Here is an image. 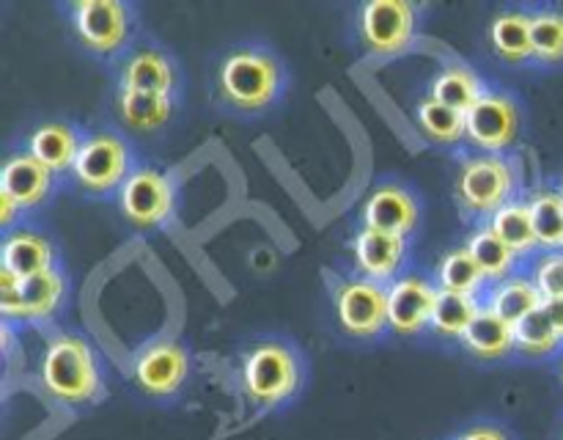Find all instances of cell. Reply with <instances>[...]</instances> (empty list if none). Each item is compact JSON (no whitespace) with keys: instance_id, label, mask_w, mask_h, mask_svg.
<instances>
[{"instance_id":"obj_1","label":"cell","mask_w":563,"mask_h":440,"mask_svg":"<svg viewBox=\"0 0 563 440\" xmlns=\"http://www.w3.org/2000/svg\"><path fill=\"white\" fill-rule=\"evenodd\" d=\"M284 72L262 47H236L220 64V97L236 110H262L278 97Z\"/></svg>"},{"instance_id":"obj_2","label":"cell","mask_w":563,"mask_h":440,"mask_svg":"<svg viewBox=\"0 0 563 440\" xmlns=\"http://www.w3.org/2000/svg\"><path fill=\"white\" fill-rule=\"evenodd\" d=\"M42 383L69 405L91 399L99 391V363L88 341L75 333L55 336L42 355Z\"/></svg>"},{"instance_id":"obj_3","label":"cell","mask_w":563,"mask_h":440,"mask_svg":"<svg viewBox=\"0 0 563 440\" xmlns=\"http://www.w3.org/2000/svg\"><path fill=\"white\" fill-rule=\"evenodd\" d=\"M517 170L511 160L500 154H476L465 160L456 176V198L467 215L493 218L498 209L515 201Z\"/></svg>"},{"instance_id":"obj_4","label":"cell","mask_w":563,"mask_h":440,"mask_svg":"<svg viewBox=\"0 0 563 440\" xmlns=\"http://www.w3.org/2000/svg\"><path fill=\"white\" fill-rule=\"evenodd\" d=\"M242 385L258 405H278L300 385V363L295 352L278 341L258 344L242 361Z\"/></svg>"},{"instance_id":"obj_5","label":"cell","mask_w":563,"mask_h":440,"mask_svg":"<svg viewBox=\"0 0 563 440\" xmlns=\"http://www.w3.org/2000/svg\"><path fill=\"white\" fill-rule=\"evenodd\" d=\"M71 174L77 185L93 196L110 193L130 176V148L113 132H91L82 138Z\"/></svg>"},{"instance_id":"obj_6","label":"cell","mask_w":563,"mask_h":440,"mask_svg":"<svg viewBox=\"0 0 563 440\" xmlns=\"http://www.w3.org/2000/svg\"><path fill=\"white\" fill-rule=\"evenodd\" d=\"M71 25L88 50L113 55L130 38L132 11L121 0H80L71 6Z\"/></svg>"},{"instance_id":"obj_7","label":"cell","mask_w":563,"mask_h":440,"mask_svg":"<svg viewBox=\"0 0 563 440\" xmlns=\"http://www.w3.org/2000/svg\"><path fill=\"white\" fill-rule=\"evenodd\" d=\"M357 28L372 53H401L416 36V6L407 0H368L357 14Z\"/></svg>"},{"instance_id":"obj_8","label":"cell","mask_w":563,"mask_h":440,"mask_svg":"<svg viewBox=\"0 0 563 440\" xmlns=\"http://www.w3.org/2000/svg\"><path fill=\"white\" fill-rule=\"evenodd\" d=\"M335 314L346 333L377 336L388 328V286L372 278H346L335 289Z\"/></svg>"},{"instance_id":"obj_9","label":"cell","mask_w":563,"mask_h":440,"mask_svg":"<svg viewBox=\"0 0 563 440\" xmlns=\"http://www.w3.org/2000/svg\"><path fill=\"white\" fill-rule=\"evenodd\" d=\"M467 138L484 152H506L520 132V108L500 91H487L465 113Z\"/></svg>"},{"instance_id":"obj_10","label":"cell","mask_w":563,"mask_h":440,"mask_svg":"<svg viewBox=\"0 0 563 440\" xmlns=\"http://www.w3.org/2000/svg\"><path fill=\"white\" fill-rule=\"evenodd\" d=\"M121 209L135 226H159L174 212V182L157 168H137L121 185Z\"/></svg>"},{"instance_id":"obj_11","label":"cell","mask_w":563,"mask_h":440,"mask_svg":"<svg viewBox=\"0 0 563 440\" xmlns=\"http://www.w3.org/2000/svg\"><path fill=\"white\" fill-rule=\"evenodd\" d=\"M440 286L423 275H405L388 286V322L396 333H418L432 324Z\"/></svg>"},{"instance_id":"obj_12","label":"cell","mask_w":563,"mask_h":440,"mask_svg":"<svg viewBox=\"0 0 563 440\" xmlns=\"http://www.w3.org/2000/svg\"><path fill=\"white\" fill-rule=\"evenodd\" d=\"M132 374H135V383L141 385L146 394L168 396L185 383L187 355L179 344H170V341L146 344L135 355Z\"/></svg>"},{"instance_id":"obj_13","label":"cell","mask_w":563,"mask_h":440,"mask_svg":"<svg viewBox=\"0 0 563 440\" xmlns=\"http://www.w3.org/2000/svg\"><path fill=\"white\" fill-rule=\"evenodd\" d=\"M53 187V170L38 163L31 152H14L0 170V193L14 198L22 209L38 207Z\"/></svg>"},{"instance_id":"obj_14","label":"cell","mask_w":563,"mask_h":440,"mask_svg":"<svg viewBox=\"0 0 563 440\" xmlns=\"http://www.w3.org/2000/svg\"><path fill=\"white\" fill-rule=\"evenodd\" d=\"M418 223V204L405 187L383 185L368 196L363 207V226L385 234L407 237Z\"/></svg>"},{"instance_id":"obj_15","label":"cell","mask_w":563,"mask_h":440,"mask_svg":"<svg viewBox=\"0 0 563 440\" xmlns=\"http://www.w3.org/2000/svg\"><path fill=\"white\" fill-rule=\"evenodd\" d=\"M405 262V237L385 234V231L363 226L355 237V264L363 278L385 280L394 278Z\"/></svg>"},{"instance_id":"obj_16","label":"cell","mask_w":563,"mask_h":440,"mask_svg":"<svg viewBox=\"0 0 563 440\" xmlns=\"http://www.w3.org/2000/svg\"><path fill=\"white\" fill-rule=\"evenodd\" d=\"M80 138H77L75 127L64 124V121H47V124L36 127L27 138V152L47 165L53 174L75 168L77 152H80Z\"/></svg>"},{"instance_id":"obj_17","label":"cell","mask_w":563,"mask_h":440,"mask_svg":"<svg viewBox=\"0 0 563 440\" xmlns=\"http://www.w3.org/2000/svg\"><path fill=\"white\" fill-rule=\"evenodd\" d=\"M489 44L498 53V58L509 64H522L533 58L531 42V14L522 9H506L493 16L489 22Z\"/></svg>"},{"instance_id":"obj_18","label":"cell","mask_w":563,"mask_h":440,"mask_svg":"<svg viewBox=\"0 0 563 440\" xmlns=\"http://www.w3.org/2000/svg\"><path fill=\"white\" fill-rule=\"evenodd\" d=\"M544 306L542 292L537 289L533 278H522V275H509V278L498 280V284L489 289L487 306L493 314H498L500 319H506L509 324L522 322L526 317H531L533 311Z\"/></svg>"},{"instance_id":"obj_19","label":"cell","mask_w":563,"mask_h":440,"mask_svg":"<svg viewBox=\"0 0 563 440\" xmlns=\"http://www.w3.org/2000/svg\"><path fill=\"white\" fill-rule=\"evenodd\" d=\"M3 270L14 273L16 278H31V275L53 270V248L47 237L36 231H11L3 240Z\"/></svg>"},{"instance_id":"obj_20","label":"cell","mask_w":563,"mask_h":440,"mask_svg":"<svg viewBox=\"0 0 563 440\" xmlns=\"http://www.w3.org/2000/svg\"><path fill=\"white\" fill-rule=\"evenodd\" d=\"M484 94H487V86H484V80L478 77V72L473 66L449 64L434 77L429 97L460 110V113H467Z\"/></svg>"},{"instance_id":"obj_21","label":"cell","mask_w":563,"mask_h":440,"mask_svg":"<svg viewBox=\"0 0 563 440\" xmlns=\"http://www.w3.org/2000/svg\"><path fill=\"white\" fill-rule=\"evenodd\" d=\"M462 341L476 358L495 361V358H504L515 350V324L500 319L489 308H482L471 322V328L465 330Z\"/></svg>"},{"instance_id":"obj_22","label":"cell","mask_w":563,"mask_h":440,"mask_svg":"<svg viewBox=\"0 0 563 440\" xmlns=\"http://www.w3.org/2000/svg\"><path fill=\"white\" fill-rule=\"evenodd\" d=\"M115 108H119L121 121L130 130L152 132L168 121L170 110H174V99L170 94H152V91H132V88H121L115 97Z\"/></svg>"},{"instance_id":"obj_23","label":"cell","mask_w":563,"mask_h":440,"mask_svg":"<svg viewBox=\"0 0 563 440\" xmlns=\"http://www.w3.org/2000/svg\"><path fill=\"white\" fill-rule=\"evenodd\" d=\"M174 66L159 50H137L121 72V88L132 91H152V94H170L174 91Z\"/></svg>"},{"instance_id":"obj_24","label":"cell","mask_w":563,"mask_h":440,"mask_svg":"<svg viewBox=\"0 0 563 440\" xmlns=\"http://www.w3.org/2000/svg\"><path fill=\"white\" fill-rule=\"evenodd\" d=\"M465 248L471 251V256L476 258V264L482 267L484 278L487 280H495V284H498V280L509 278L511 270H515L517 253L489 229V223L478 226V229L467 237Z\"/></svg>"},{"instance_id":"obj_25","label":"cell","mask_w":563,"mask_h":440,"mask_svg":"<svg viewBox=\"0 0 563 440\" xmlns=\"http://www.w3.org/2000/svg\"><path fill=\"white\" fill-rule=\"evenodd\" d=\"M64 297V275L58 270L20 278V319H42L58 308Z\"/></svg>"},{"instance_id":"obj_26","label":"cell","mask_w":563,"mask_h":440,"mask_svg":"<svg viewBox=\"0 0 563 440\" xmlns=\"http://www.w3.org/2000/svg\"><path fill=\"white\" fill-rule=\"evenodd\" d=\"M526 201L531 209L537 245L542 251H563V193L537 190Z\"/></svg>"},{"instance_id":"obj_27","label":"cell","mask_w":563,"mask_h":440,"mask_svg":"<svg viewBox=\"0 0 563 440\" xmlns=\"http://www.w3.org/2000/svg\"><path fill=\"white\" fill-rule=\"evenodd\" d=\"M489 229H493L517 256H520V253H531L533 248H539L531 209H528V201H520V198H515V201L506 204L504 209H498V212L489 218Z\"/></svg>"},{"instance_id":"obj_28","label":"cell","mask_w":563,"mask_h":440,"mask_svg":"<svg viewBox=\"0 0 563 440\" xmlns=\"http://www.w3.org/2000/svg\"><path fill=\"white\" fill-rule=\"evenodd\" d=\"M416 121L421 127L423 135L434 143H456L467 135L465 127V113L460 110L449 108V105L438 102V99L427 97L421 105L416 108Z\"/></svg>"},{"instance_id":"obj_29","label":"cell","mask_w":563,"mask_h":440,"mask_svg":"<svg viewBox=\"0 0 563 440\" xmlns=\"http://www.w3.org/2000/svg\"><path fill=\"white\" fill-rule=\"evenodd\" d=\"M484 273L476 264V258L471 256L465 245L454 248V251L445 253L438 264V286L445 292H460V295H473L482 289Z\"/></svg>"},{"instance_id":"obj_30","label":"cell","mask_w":563,"mask_h":440,"mask_svg":"<svg viewBox=\"0 0 563 440\" xmlns=\"http://www.w3.org/2000/svg\"><path fill=\"white\" fill-rule=\"evenodd\" d=\"M533 58L542 64H563V9L544 6L531 14Z\"/></svg>"},{"instance_id":"obj_31","label":"cell","mask_w":563,"mask_h":440,"mask_svg":"<svg viewBox=\"0 0 563 440\" xmlns=\"http://www.w3.org/2000/svg\"><path fill=\"white\" fill-rule=\"evenodd\" d=\"M482 311L473 295H460V292L440 289L438 302H434L432 328L443 336H465L476 314Z\"/></svg>"},{"instance_id":"obj_32","label":"cell","mask_w":563,"mask_h":440,"mask_svg":"<svg viewBox=\"0 0 563 440\" xmlns=\"http://www.w3.org/2000/svg\"><path fill=\"white\" fill-rule=\"evenodd\" d=\"M561 341L563 339L559 336V330L550 324L548 314H544L542 308L515 324V346L531 358L550 355V352L559 350Z\"/></svg>"},{"instance_id":"obj_33","label":"cell","mask_w":563,"mask_h":440,"mask_svg":"<svg viewBox=\"0 0 563 440\" xmlns=\"http://www.w3.org/2000/svg\"><path fill=\"white\" fill-rule=\"evenodd\" d=\"M533 284L544 300L563 297V251H544L533 264Z\"/></svg>"},{"instance_id":"obj_34","label":"cell","mask_w":563,"mask_h":440,"mask_svg":"<svg viewBox=\"0 0 563 440\" xmlns=\"http://www.w3.org/2000/svg\"><path fill=\"white\" fill-rule=\"evenodd\" d=\"M0 308L5 317H20V278L0 267Z\"/></svg>"},{"instance_id":"obj_35","label":"cell","mask_w":563,"mask_h":440,"mask_svg":"<svg viewBox=\"0 0 563 440\" xmlns=\"http://www.w3.org/2000/svg\"><path fill=\"white\" fill-rule=\"evenodd\" d=\"M456 440H509V435L500 427H493V424H476V427L465 429Z\"/></svg>"},{"instance_id":"obj_36","label":"cell","mask_w":563,"mask_h":440,"mask_svg":"<svg viewBox=\"0 0 563 440\" xmlns=\"http://www.w3.org/2000/svg\"><path fill=\"white\" fill-rule=\"evenodd\" d=\"M542 311L548 314L550 324L559 330V336L563 339V297H550V300H544Z\"/></svg>"},{"instance_id":"obj_37","label":"cell","mask_w":563,"mask_h":440,"mask_svg":"<svg viewBox=\"0 0 563 440\" xmlns=\"http://www.w3.org/2000/svg\"><path fill=\"white\" fill-rule=\"evenodd\" d=\"M16 212H22L20 204H16L14 198H9V196H3V193H0V226H3V229H9V226L14 223Z\"/></svg>"},{"instance_id":"obj_38","label":"cell","mask_w":563,"mask_h":440,"mask_svg":"<svg viewBox=\"0 0 563 440\" xmlns=\"http://www.w3.org/2000/svg\"><path fill=\"white\" fill-rule=\"evenodd\" d=\"M561 377H563V363H561Z\"/></svg>"},{"instance_id":"obj_39","label":"cell","mask_w":563,"mask_h":440,"mask_svg":"<svg viewBox=\"0 0 563 440\" xmlns=\"http://www.w3.org/2000/svg\"><path fill=\"white\" fill-rule=\"evenodd\" d=\"M561 193H563V185H561Z\"/></svg>"}]
</instances>
